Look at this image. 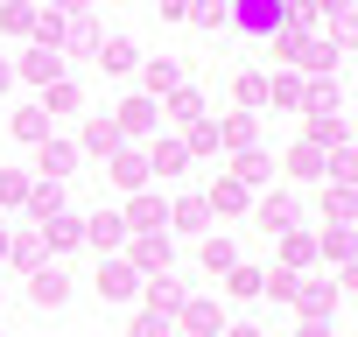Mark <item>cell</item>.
<instances>
[{
	"label": "cell",
	"instance_id": "cell-1",
	"mask_svg": "<svg viewBox=\"0 0 358 337\" xmlns=\"http://www.w3.org/2000/svg\"><path fill=\"white\" fill-rule=\"evenodd\" d=\"M113 134H120V141H155V134H162V106L141 99V92L120 99V106H113Z\"/></svg>",
	"mask_w": 358,
	"mask_h": 337
},
{
	"label": "cell",
	"instance_id": "cell-2",
	"mask_svg": "<svg viewBox=\"0 0 358 337\" xmlns=\"http://www.w3.org/2000/svg\"><path fill=\"white\" fill-rule=\"evenodd\" d=\"M15 78H22V85H36V92H50L57 78H71V57H64V50H36V43H29V50H22V64H15Z\"/></svg>",
	"mask_w": 358,
	"mask_h": 337
},
{
	"label": "cell",
	"instance_id": "cell-3",
	"mask_svg": "<svg viewBox=\"0 0 358 337\" xmlns=\"http://www.w3.org/2000/svg\"><path fill=\"white\" fill-rule=\"evenodd\" d=\"M169 260H176V246H169V232H134V246H127V267H134L141 281H155V274H169Z\"/></svg>",
	"mask_w": 358,
	"mask_h": 337
},
{
	"label": "cell",
	"instance_id": "cell-4",
	"mask_svg": "<svg viewBox=\"0 0 358 337\" xmlns=\"http://www.w3.org/2000/svg\"><path fill=\"white\" fill-rule=\"evenodd\" d=\"M225 29H239V36L267 43V36L281 29V0H232V22H225Z\"/></svg>",
	"mask_w": 358,
	"mask_h": 337
},
{
	"label": "cell",
	"instance_id": "cell-5",
	"mask_svg": "<svg viewBox=\"0 0 358 337\" xmlns=\"http://www.w3.org/2000/svg\"><path fill=\"white\" fill-rule=\"evenodd\" d=\"M78 162H85V155H78L64 134H50V141L36 148V176H43V183H71V176H78Z\"/></svg>",
	"mask_w": 358,
	"mask_h": 337
},
{
	"label": "cell",
	"instance_id": "cell-6",
	"mask_svg": "<svg viewBox=\"0 0 358 337\" xmlns=\"http://www.w3.org/2000/svg\"><path fill=\"white\" fill-rule=\"evenodd\" d=\"M120 218H127V239H134V232H169V204H162V190H134Z\"/></svg>",
	"mask_w": 358,
	"mask_h": 337
},
{
	"label": "cell",
	"instance_id": "cell-7",
	"mask_svg": "<svg viewBox=\"0 0 358 337\" xmlns=\"http://www.w3.org/2000/svg\"><path fill=\"white\" fill-rule=\"evenodd\" d=\"M85 246H92V253H99V260H113V253H120V246H127V218H120V211H106V204H99V211H92V218H85Z\"/></svg>",
	"mask_w": 358,
	"mask_h": 337
},
{
	"label": "cell",
	"instance_id": "cell-8",
	"mask_svg": "<svg viewBox=\"0 0 358 337\" xmlns=\"http://www.w3.org/2000/svg\"><path fill=\"white\" fill-rule=\"evenodd\" d=\"M92 288H99V302H141V274H134L127 260H99Z\"/></svg>",
	"mask_w": 358,
	"mask_h": 337
},
{
	"label": "cell",
	"instance_id": "cell-9",
	"mask_svg": "<svg viewBox=\"0 0 358 337\" xmlns=\"http://www.w3.org/2000/svg\"><path fill=\"white\" fill-rule=\"evenodd\" d=\"M295 309H302V323H330V309L344 302V288L337 281H295V295H288Z\"/></svg>",
	"mask_w": 358,
	"mask_h": 337
},
{
	"label": "cell",
	"instance_id": "cell-10",
	"mask_svg": "<svg viewBox=\"0 0 358 337\" xmlns=\"http://www.w3.org/2000/svg\"><path fill=\"white\" fill-rule=\"evenodd\" d=\"M176 330H183V337H218V330H225V309H218L211 295H190L183 309H176Z\"/></svg>",
	"mask_w": 358,
	"mask_h": 337
},
{
	"label": "cell",
	"instance_id": "cell-11",
	"mask_svg": "<svg viewBox=\"0 0 358 337\" xmlns=\"http://www.w3.org/2000/svg\"><path fill=\"white\" fill-rule=\"evenodd\" d=\"M190 302V288L176 281V274H155V281H141V309H155V316H169L176 323V309Z\"/></svg>",
	"mask_w": 358,
	"mask_h": 337
},
{
	"label": "cell",
	"instance_id": "cell-12",
	"mask_svg": "<svg viewBox=\"0 0 358 337\" xmlns=\"http://www.w3.org/2000/svg\"><path fill=\"white\" fill-rule=\"evenodd\" d=\"M246 211H253V225H260V232H267V239H274V232H288V225H295V197H288V190H267V197H253V204H246Z\"/></svg>",
	"mask_w": 358,
	"mask_h": 337
},
{
	"label": "cell",
	"instance_id": "cell-13",
	"mask_svg": "<svg viewBox=\"0 0 358 337\" xmlns=\"http://www.w3.org/2000/svg\"><path fill=\"white\" fill-rule=\"evenodd\" d=\"M36 232H43V253H50V260L71 253V246H85V218H78V211H57V218H43Z\"/></svg>",
	"mask_w": 358,
	"mask_h": 337
},
{
	"label": "cell",
	"instance_id": "cell-14",
	"mask_svg": "<svg viewBox=\"0 0 358 337\" xmlns=\"http://www.w3.org/2000/svg\"><path fill=\"white\" fill-rule=\"evenodd\" d=\"M29 302H36V309H64V302H71V274H64L57 260L36 267V274H29Z\"/></svg>",
	"mask_w": 358,
	"mask_h": 337
},
{
	"label": "cell",
	"instance_id": "cell-15",
	"mask_svg": "<svg viewBox=\"0 0 358 337\" xmlns=\"http://www.w3.org/2000/svg\"><path fill=\"white\" fill-rule=\"evenodd\" d=\"M281 168H288L295 183H330V155H323V148H309V141H295V148L281 155Z\"/></svg>",
	"mask_w": 358,
	"mask_h": 337
},
{
	"label": "cell",
	"instance_id": "cell-16",
	"mask_svg": "<svg viewBox=\"0 0 358 337\" xmlns=\"http://www.w3.org/2000/svg\"><path fill=\"white\" fill-rule=\"evenodd\" d=\"M106 168H113V183H120L127 197H134V190H148V155H141V148H127V141H120V148L106 155Z\"/></svg>",
	"mask_w": 358,
	"mask_h": 337
},
{
	"label": "cell",
	"instance_id": "cell-17",
	"mask_svg": "<svg viewBox=\"0 0 358 337\" xmlns=\"http://www.w3.org/2000/svg\"><path fill=\"white\" fill-rule=\"evenodd\" d=\"M141 155H148V176H183V168H190V155H183V141H176V134H155Z\"/></svg>",
	"mask_w": 358,
	"mask_h": 337
},
{
	"label": "cell",
	"instance_id": "cell-18",
	"mask_svg": "<svg viewBox=\"0 0 358 337\" xmlns=\"http://www.w3.org/2000/svg\"><path fill=\"white\" fill-rule=\"evenodd\" d=\"M211 127H218V148H232V155L260 148V113H225V120H211Z\"/></svg>",
	"mask_w": 358,
	"mask_h": 337
},
{
	"label": "cell",
	"instance_id": "cell-19",
	"mask_svg": "<svg viewBox=\"0 0 358 337\" xmlns=\"http://www.w3.org/2000/svg\"><path fill=\"white\" fill-rule=\"evenodd\" d=\"M92 64H99L106 78H127V71H141V50H134L127 36H106V43L92 50Z\"/></svg>",
	"mask_w": 358,
	"mask_h": 337
},
{
	"label": "cell",
	"instance_id": "cell-20",
	"mask_svg": "<svg viewBox=\"0 0 358 337\" xmlns=\"http://www.w3.org/2000/svg\"><path fill=\"white\" fill-rule=\"evenodd\" d=\"M204 204H211V218H239V211L253 204V190H246L239 176H218V183L204 190Z\"/></svg>",
	"mask_w": 358,
	"mask_h": 337
},
{
	"label": "cell",
	"instance_id": "cell-21",
	"mask_svg": "<svg viewBox=\"0 0 358 337\" xmlns=\"http://www.w3.org/2000/svg\"><path fill=\"white\" fill-rule=\"evenodd\" d=\"M8 267H22V274H36V267H50V253H43V232H36V225H22V232H8Z\"/></svg>",
	"mask_w": 358,
	"mask_h": 337
},
{
	"label": "cell",
	"instance_id": "cell-22",
	"mask_svg": "<svg viewBox=\"0 0 358 337\" xmlns=\"http://www.w3.org/2000/svg\"><path fill=\"white\" fill-rule=\"evenodd\" d=\"M155 106H162V120H169V127L204 120V92H197V85H176V92H169V99H155Z\"/></svg>",
	"mask_w": 358,
	"mask_h": 337
},
{
	"label": "cell",
	"instance_id": "cell-23",
	"mask_svg": "<svg viewBox=\"0 0 358 337\" xmlns=\"http://www.w3.org/2000/svg\"><path fill=\"white\" fill-rule=\"evenodd\" d=\"M106 36H99V22H92V8L85 15H64V57H92Z\"/></svg>",
	"mask_w": 358,
	"mask_h": 337
},
{
	"label": "cell",
	"instance_id": "cell-24",
	"mask_svg": "<svg viewBox=\"0 0 358 337\" xmlns=\"http://www.w3.org/2000/svg\"><path fill=\"white\" fill-rule=\"evenodd\" d=\"M22 211H29V225L57 218V211H64V183H43V176H29V197H22Z\"/></svg>",
	"mask_w": 358,
	"mask_h": 337
},
{
	"label": "cell",
	"instance_id": "cell-25",
	"mask_svg": "<svg viewBox=\"0 0 358 337\" xmlns=\"http://www.w3.org/2000/svg\"><path fill=\"white\" fill-rule=\"evenodd\" d=\"M225 176H239L246 190H260V183H274V155H267V148H246V155H232Z\"/></svg>",
	"mask_w": 358,
	"mask_h": 337
},
{
	"label": "cell",
	"instance_id": "cell-26",
	"mask_svg": "<svg viewBox=\"0 0 358 337\" xmlns=\"http://www.w3.org/2000/svg\"><path fill=\"white\" fill-rule=\"evenodd\" d=\"M176 85H183V71H176L169 57H148V64H141V99H169Z\"/></svg>",
	"mask_w": 358,
	"mask_h": 337
},
{
	"label": "cell",
	"instance_id": "cell-27",
	"mask_svg": "<svg viewBox=\"0 0 358 337\" xmlns=\"http://www.w3.org/2000/svg\"><path fill=\"white\" fill-rule=\"evenodd\" d=\"M71 148H78V155H113V148H120V134H113V113H92V120H85V134H78Z\"/></svg>",
	"mask_w": 358,
	"mask_h": 337
},
{
	"label": "cell",
	"instance_id": "cell-28",
	"mask_svg": "<svg viewBox=\"0 0 358 337\" xmlns=\"http://www.w3.org/2000/svg\"><path fill=\"white\" fill-rule=\"evenodd\" d=\"M344 134H351V127H344V113H309V134H302V141L330 155V148H344Z\"/></svg>",
	"mask_w": 358,
	"mask_h": 337
},
{
	"label": "cell",
	"instance_id": "cell-29",
	"mask_svg": "<svg viewBox=\"0 0 358 337\" xmlns=\"http://www.w3.org/2000/svg\"><path fill=\"white\" fill-rule=\"evenodd\" d=\"M36 106H43L50 120H64V113H78V106H85V92H78V78H57V85H50Z\"/></svg>",
	"mask_w": 358,
	"mask_h": 337
},
{
	"label": "cell",
	"instance_id": "cell-30",
	"mask_svg": "<svg viewBox=\"0 0 358 337\" xmlns=\"http://www.w3.org/2000/svg\"><path fill=\"white\" fill-rule=\"evenodd\" d=\"M218 281H225V295H232V302H253V295H260V281H267V267H246V260H239V267H225Z\"/></svg>",
	"mask_w": 358,
	"mask_h": 337
},
{
	"label": "cell",
	"instance_id": "cell-31",
	"mask_svg": "<svg viewBox=\"0 0 358 337\" xmlns=\"http://www.w3.org/2000/svg\"><path fill=\"white\" fill-rule=\"evenodd\" d=\"M169 225H176V232H204V225H211V204H204V197H176V204H169Z\"/></svg>",
	"mask_w": 358,
	"mask_h": 337
},
{
	"label": "cell",
	"instance_id": "cell-32",
	"mask_svg": "<svg viewBox=\"0 0 358 337\" xmlns=\"http://www.w3.org/2000/svg\"><path fill=\"white\" fill-rule=\"evenodd\" d=\"M232 99H239V113H267V78L260 71H239L232 78Z\"/></svg>",
	"mask_w": 358,
	"mask_h": 337
},
{
	"label": "cell",
	"instance_id": "cell-33",
	"mask_svg": "<svg viewBox=\"0 0 358 337\" xmlns=\"http://www.w3.org/2000/svg\"><path fill=\"white\" fill-rule=\"evenodd\" d=\"M8 127H15V141H29V148H43V141H50V113H43V106H22Z\"/></svg>",
	"mask_w": 358,
	"mask_h": 337
},
{
	"label": "cell",
	"instance_id": "cell-34",
	"mask_svg": "<svg viewBox=\"0 0 358 337\" xmlns=\"http://www.w3.org/2000/svg\"><path fill=\"white\" fill-rule=\"evenodd\" d=\"M197 260H204V274H211V281H218V274H225V267H239V246H232V239H225V232H211V239H204V253H197Z\"/></svg>",
	"mask_w": 358,
	"mask_h": 337
},
{
	"label": "cell",
	"instance_id": "cell-35",
	"mask_svg": "<svg viewBox=\"0 0 358 337\" xmlns=\"http://www.w3.org/2000/svg\"><path fill=\"white\" fill-rule=\"evenodd\" d=\"M176 141H183V155H218V127H211V113H204V120H190Z\"/></svg>",
	"mask_w": 358,
	"mask_h": 337
},
{
	"label": "cell",
	"instance_id": "cell-36",
	"mask_svg": "<svg viewBox=\"0 0 358 337\" xmlns=\"http://www.w3.org/2000/svg\"><path fill=\"white\" fill-rule=\"evenodd\" d=\"M267 106L295 113V106H302V78H295V71H274V78H267Z\"/></svg>",
	"mask_w": 358,
	"mask_h": 337
},
{
	"label": "cell",
	"instance_id": "cell-37",
	"mask_svg": "<svg viewBox=\"0 0 358 337\" xmlns=\"http://www.w3.org/2000/svg\"><path fill=\"white\" fill-rule=\"evenodd\" d=\"M274 239H281V260H288V274L316 260V239H309V232H295V225H288V232H274Z\"/></svg>",
	"mask_w": 358,
	"mask_h": 337
},
{
	"label": "cell",
	"instance_id": "cell-38",
	"mask_svg": "<svg viewBox=\"0 0 358 337\" xmlns=\"http://www.w3.org/2000/svg\"><path fill=\"white\" fill-rule=\"evenodd\" d=\"M29 36H36V50H64V15L57 8H36V29Z\"/></svg>",
	"mask_w": 358,
	"mask_h": 337
},
{
	"label": "cell",
	"instance_id": "cell-39",
	"mask_svg": "<svg viewBox=\"0 0 358 337\" xmlns=\"http://www.w3.org/2000/svg\"><path fill=\"white\" fill-rule=\"evenodd\" d=\"M330 64H337V43H323V36H309V43H302V57H295V71H316V78H323Z\"/></svg>",
	"mask_w": 358,
	"mask_h": 337
},
{
	"label": "cell",
	"instance_id": "cell-40",
	"mask_svg": "<svg viewBox=\"0 0 358 337\" xmlns=\"http://www.w3.org/2000/svg\"><path fill=\"white\" fill-rule=\"evenodd\" d=\"M323 225H351V183H323Z\"/></svg>",
	"mask_w": 358,
	"mask_h": 337
},
{
	"label": "cell",
	"instance_id": "cell-41",
	"mask_svg": "<svg viewBox=\"0 0 358 337\" xmlns=\"http://www.w3.org/2000/svg\"><path fill=\"white\" fill-rule=\"evenodd\" d=\"M316 260H351V225H323V239H316Z\"/></svg>",
	"mask_w": 358,
	"mask_h": 337
},
{
	"label": "cell",
	"instance_id": "cell-42",
	"mask_svg": "<svg viewBox=\"0 0 358 337\" xmlns=\"http://www.w3.org/2000/svg\"><path fill=\"white\" fill-rule=\"evenodd\" d=\"M0 29H8V36H29V29H36V0H0Z\"/></svg>",
	"mask_w": 358,
	"mask_h": 337
},
{
	"label": "cell",
	"instance_id": "cell-43",
	"mask_svg": "<svg viewBox=\"0 0 358 337\" xmlns=\"http://www.w3.org/2000/svg\"><path fill=\"white\" fill-rule=\"evenodd\" d=\"M190 22L197 29H225L232 22V0H190Z\"/></svg>",
	"mask_w": 358,
	"mask_h": 337
},
{
	"label": "cell",
	"instance_id": "cell-44",
	"mask_svg": "<svg viewBox=\"0 0 358 337\" xmlns=\"http://www.w3.org/2000/svg\"><path fill=\"white\" fill-rule=\"evenodd\" d=\"M302 43H309V36H295V29H274V36H267L274 64H295V57H302Z\"/></svg>",
	"mask_w": 358,
	"mask_h": 337
},
{
	"label": "cell",
	"instance_id": "cell-45",
	"mask_svg": "<svg viewBox=\"0 0 358 337\" xmlns=\"http://www.w3.org/2000/svg\"><path fill=\"white\" fill-rule=\"evenodd\" d=\"M127 337H176V323H169V316H155V309H141Z\"/></svg>",
	"mask_w": 358,
	"mask_h": 337
},
{
	"label": "cell",
	"instance_id": "cell-46",
	"mask_svg": "<svg viewBox=\"0 0 358 337\" xmlns=\"http://www.w3.org/2000/svg\"><path fill=\"white\" fill-rule=\"evenodd\" d=\"M29 197V176H22V168H0V204H22Z\"/></svg>",
	"mask_w": 358,
	"mask_h": 337
},
{
	"label": "cell",
	"instance_id": "cell-47",
	"mask_svg": "<svg viewBox=\"0 0 358 337\" xmlns=\"http://www.w3.org/2000/svg\"><path fill=\"white\" fill-rule=\"evenodd\" d=\"M260 295H274V302H288V295H295V274H288V267H274V274L260 281Z\"/></svg>",
	"mask_w": 358,
	"mask_h": 337
},
{
	"label": "cell",
	"instance_id": "cell-48",
	"mask_svg": "<svg viewBox=\"0 0 358 337\" xmlns=\"http://www.w3.org/2000/svg\"><path fill=\"white\" fill-rule=\"evenodd\" d=\"M162 8V22H190V0H155Z\"/></svg>",
	"mask_w": 358,
	"mask_h": 337
},
{
	"label": "cell",
	"instance_id": "cell-49",
	"mask_svg": "<svg viewBox=\"0 0 358 337\" xmlns=\"http://www.w3.org/2000/svg\"><path fill=\"white\" fill-rule=\"evenodd\" d=\"M218 337H267V330H260V323H225Z\"/></svg>",
	"mask_w": 358,
	"mask_h": 337
},
{
	"label": "cell",
	"instance_id": "cell-50",
	"mask_svg": "<svg viewBox=\"0 0 358 337\" xmlns=\"http://www.w3.org/2000/svg\"><path fill=\"white\" fill-rule=\"evenodd\" d=\"M50 8H57V15H85V8H92V0H50Z\"/></svg>",
	"mask_w": 358,
	"mask_h": 337
},
{
	"label": "cell",
	"instance_id": "cell-51",
	"mask_svg": "<svg viewBox=\"0 0 358 337\" xmlns=\"http://www.w3.org/2000/svg\"><path fill=\"white\" fill-rule=\"evenodd\" d=\"M295 337H330V323H302V330H295Z\"/></svg>",
	"mask_w": 358,
	"mask_h": 337
},
{
	"label": "cell",
	"instance_id": "cell-52",
	"mask_svg": "<svg viewBox=\"0 0 358 337\" xmlns=\"http://www.w3.org/2000/svg\"><path fill=\"white\" fill-rule=\"evenodd\" d=\"M8 85H15V64H8V57H0V92H8Z\"/></svg>",
	"mask_w": 358,
	"mask_h": 337
},
{
	"label": "cell",
	"instance_id": "cell-53",
	"mask_svg": "<svg viewBox=\"0 0 358 337\" xmlns=\"http://www.w3.org/2000/svg\"><path fill=\"white\" fill-rule=\"evenodd\" d=\"M0 267H8V225H0Z\"/></svg>",
	"mask_w": 358,
	"mask_h": 337
},
{
	"label": "cell",
	"instance_id": "cell-54",
	"mask_svg": "<svg viewBox=\"0 0 358 337\" xmlns=\"http://www.w3.org/2000/svg\"><path fill=\"white\" fill-rule=\"evenodd\" d=\"M106 8H113V0H106Z\"/></svg>",
	"mask_w": 358,
	"mask_h": 337
}]
</instances>
